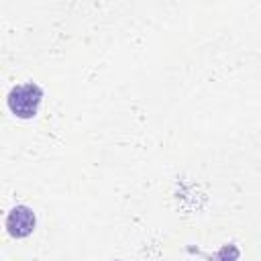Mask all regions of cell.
<instances>
[{
    "label": "cell",
    "instance_id": "obj_1",
    "mask_svg": "<svg viewBox=\"0 0 261 261\" xmlns=\"http://www.w3.org/2000/svg\"><path fill=\"white\" fill-rule=\"evenodd\" d=\"M8 108L12 110L14 116L18 118H33L39 110V104L43 100V90L29 82V84H22V86H14L8 94Z\"/></svg>",
    "mask_w": 261,
    "mask_h": 261
},
{
    "label": "cell",
    "instance_id": "obj_2",
    "mask_svg": "<svg viewBox=\"0 0 261 261\" xmlns=\"http://www.w3.org/2000/svg\"><path fill=\"white\" fill-rule=\"evenodd\" d=\"M35 212L29 206H14L8 216H6V228L10 232V237L14 239H24L35 230Z\"/></svg>",
    "mask_w": 261,
    "mask_h": 261
}]
</instances>
